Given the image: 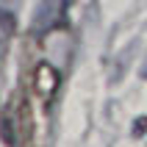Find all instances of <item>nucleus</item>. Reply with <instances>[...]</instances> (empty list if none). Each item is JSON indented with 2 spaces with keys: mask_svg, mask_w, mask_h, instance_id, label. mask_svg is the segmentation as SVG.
Segmentation results:
<instances>
[{
  "mask_svg": "<svg viewBox=\"0 0 147 147\" xmlns=\"http://www.w3.org/2000/svg\"><path fill=\"white\" fill-rule=\"evenodd\" d=\"M31 106L25 94H17L6 103V108L0 111V136L6 147H25L31 142Z\"/></svg>",
  "mask_w": 147,
  "mask_h": 147,
  "instance_id": "f257e3e1",
  "label": "nucleus"
},
{
  "mask_svg": "<svg viewBox=\"0 0 147 147\" xmlns=\"http://www.w3.org/2000/svg\"><path fill=\"white\" fill-rule=\"evenodd\" d=\"M58 86H61V72H58L56 67L47 64V61L36 64L33 81H31V92H33V97H36V103L42 106V111H50V108H53Z\"/></svg>",
  "mask_w": 147,
  "mask_h": 147,
  "instance_id": "f03ea898",
  "label": "nucleus"
},
{
  "mask_svg": "<svg viewBox=\"0 0 147 147\" xmlns=\"http://www.w3.org/2000/svg\"><path fill=\"white\" fill-rule=\"evenodd\" d=\"M144 125H147V119H139V122H136V133H142V131H144Z\"/></svg>",
  "mask_w": 147,
  "mask_h": 147,
  "instance_id": "7ed1b4c3",
  "label": "nucleus"
}]
</instances>
